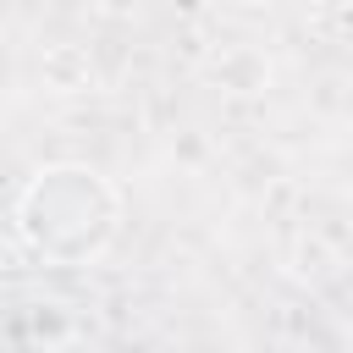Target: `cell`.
<instances>
[{"instance_id": "cell-2", "label": "cell", "mask_w": 353, "mask_h": 353, "mask_svg": "<svg viewBox=\"0 0 353 353\" xmlns=\"http://www.w3.org/2000/svg\"><path fill=\"white\" fill-rule=\"evenodd\" d=\"M204 77H210L215 88H226V94H265V88H270V55H265L259 44H226V50L204 66Z\"/></svg>"}, {"instance_id": "cell-3", "label": "cell", "mask_w": 353, "mask_h": 353, "mask_svg": "<svg viewBox=\"0 0 353 353\" xmlns=\"http://www.w3.org/2000/svg\"><path fill=\"white\" fill-rule=\"evenodd\" d=\"M39 77H44V88H55V94H83V88L94 83V55H88L83 44H50V50L39 55Z\"/></svg>"}, {"instance_id": "cell-1", "label": "cell", "mask_w": 353, "mask_h": 353, "mask_svg": "<svg viewBox=\"0 0 353 353\" xmlns=\"http://www.w3.org/2000/svg\"><path fill=\"white\" fill-rule=\"evenodd\" d=\"M17 237L50 265H94L121 226V193L83 160H55L28 176L11 210Z\"/></svg>"}, {"instance_id": "cell-4", "label": "cell", "mask_w": 353, "mask_h": 353, "mask_svg": "<svg viewBox=\"0 0 353 353\" xmlns=\"http://www.w3.org/2000/svg\"><path fill=\"white\" fill-rule=\"evenodd\" d=\"M33 331H39V336H61V331H66L61 303H33Z\"/></svg>"}, {"instance_id": "cell-5", "label": "cell", "mask_w": 353, "mask_h": 353, "mask_svg": "<svg viewBox=\"0 0 353 353\" xmlns=\"http://www.w3.org/2000/svg\"><path fill=\"white\" fill-rule=\"evenodd\" d=\"M94 11L110 17V22H132V17L143 11V0H94Z\"/></svg>"}, {"instance_id": "cell-6", "label": "cell", "mask_w": 353, "mask_h": 353, "mask_svg": "<svg viewBox=\"0 0 353 353\" xmlns=\"http://www.w3.org/2000/svg\"><path fill=\"white\" fill-rule=\"evenodd\" d=\"M0 39H6V28H0Z\"/></svg>"}]
</instances>
